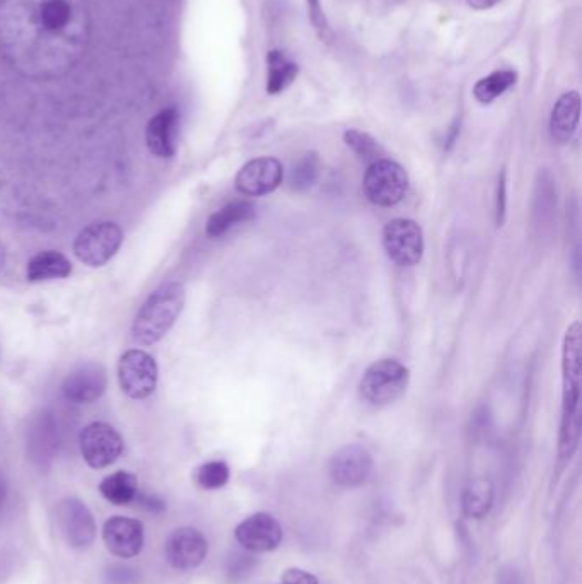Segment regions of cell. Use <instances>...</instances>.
Returning a JSON list of instances; mask_svg holds the SVG:
<instances>
[{
  "instance_id": "1",
  "label": "cell",
  "mask_w": 582,
  "mask_h": 584,
  "mask_svg": "<svg viewBox=\"0 0 582 584\" xmlns=\"http://www.w3.org/2000/svg\"><path fill=\"white\" fill-rule=\"evenodd\" d=\"M86 0H0V57L35 81L69 74L88 50Z\"/></svg>"
},
{
  "instance_id": "27",
  "label": "cell",
  "mask_w": 582,
  "mask_h": 584,
  "mask_svg": "<svg viewBox=\"0 0 582 584\" xmlns=\"http://www.w3.org/2000/svg\"><path fill=\"white\" fill-rule=\"evenodd\" d=\"M321 175V161L316 152H308L292 164L289 187L294 192H308L315 187Z\"/></svg>"
},
{
  "instance_id": "15",
  "label": "cell",
  "mask_w": 582,
  "mask_h": 584,
  "mask_svg": "<svg viewBox=\"0 0 582 584\" xmlns=\"http://www.w3.org/2000/svg\"><path fill=\"white\" fill-rule=\"evenodd\" d=\"M108 376L101 364L82 363L72 369L62 385V395L67 402L93 403L103 397Z\"/></svg>"
},
{
  "instance_id": "8",
  "label": "cell",
  "mask_w": 582,
  "mask_h": 584,
  "mask_svg": "<svg viewBox=\"0 0 582 584\" xmlns=\"http://www.w3.org/2000/svg\"><path fill=\"white\" fill-rule=\"evenodd\" d=\"M581 323L574 322L562 344V412L581 410Z\"/></svg>"
},
{
  "instance_id": "11",
  "label": "cell",
  "mask_w": 582,
  "mask_h": 584,
  "mask_svg": "<svg viewBox=\"0 0 582 584\" xmlns=\"http://www.w3.org/2000/svg\"><path fill=\"white\" fill-rule=\"evenodd\" d=\"M57 526L65 542L74 549H88L96 538L93 514L79 499H64L59 503Z\"/></svg>"
},
{
  "instance_id": "36",
  "label": "cell",
  "mask_w": 582,
  "mask_h": 584,
  "mask_svg": "<svg viewBox=\"0 0 582 584\" xmlns=\"http://www.w3.org/2000/svg\"><path fill=\"white\" fill-rule=\"evenodd\" d=\"M6 492V480H4V475L0 474V506L6 499Z\"/></svg>"
},
{
  "instance_id": "21",
  "label": "cell",
  "mask_w": 582,
  "mask_h": 584,
  "mask_svg": "<svg viewBox=\"0 0 582 584\" xmlns=\"http://www.w3.org/2000/svg\"><path fill=\"white\" fill-rule=\"evenodd\" d=\"M57 424L50 412H41L31 421L30 431H28V444L31 453L40 462H45L47 458H52L57 450Z\"/></svg>"
},
{
  "instance_id": "32",
  "label": "cell",
  "mask_w": 582,
  "mask_h": 584,
  "mask_svg": "<svg viewBox=\"0 0 582 584\" xmlns=\"http://www.w3.org/2000/svg\"><path fill=\"white\" fill-rule=\"evenodd\" d=\"M306 4H308L309 21L315 26L318 35L321 38H325L330 28H328V21H326L325 12H323L320 0H306Z\"/></svg>"
},
{
  "instance_id": "14",
  "label": "cell",
  "mask_w": 582,
  "mask_h": 584,
  "mask_svg": "<svg viewBox=\"0 0 582 584\" xmlns=\"http://www.w3.org/2000/svg\"><path fill=\"white\" fill-rule=\"evenodd\" d=\"M209 554V542L202 533L185 526L171 533L166 542V559L178 571H192L200 566Z\"/></svg>"
},
{
  "instance_id": "13",
  "label": "cell",
  "mask_w": 582,
  "mask_h": 584,
  "mask_svg": "<svg viewBox=\"0 0 582 584\" xmlns=\"http://www.w3.org/2000/svg\"><path fill=\"white\" fill-rule=\"evenodd\" d=\"M284 182V166L279 159H251L236 175V190L246 197H263L275 192Z\"/></svg>"
},
{
  "instance_id": "22",
  "label": "cell",
  "mask_w": 582,
  "mask_h": 584,
  "mask_svg": "<svg viewBox=\"0 0 582 584\" xmlns=\"http://www.w3.org/2000/svg\"><path fill=\"white\" fill-rule=\"evenodd\" d=\"M72 272V263L69 258L60 252H41L31 258L26 267V277L30 282L55 281L65 279Z\"/></svg>"
},
{
  "instance_id": "28",
  "label": "cell",
  "mask_w": 582,
  "mask_h": 584,
  "mask_svg": "<svg viewBox=\"0 0 582 584\" xmlns=\"http://www.w3.org/2000/svg\"><path fill=\"white\" fill-rule=\"evenodd\" d=\"M535 214L538 216L540 224H547L552 221L555 214V204H557V192L553 187V178L548 171H543L538 176L535 193Z\"/></svg>"
},
{
  "instance_id": "4",
  "label": "cell",
  "mask_w": 582,
  "mask_h": 584,
  "mask_svg": "<svg viewBox=\"0 0 582 584\" xmlns=\"http://www.w3.org/2000/svg\"><path fill=\"white\" fill-rule=\"evenodd\" d=\"M362 190L371 204L393 207L400 204L408 192V175L402 164L391 159H378L367 168Z\"/></svg>"
},
{
  "instance_id": "25",
  "label": "cell",
  "mask_w": 582,
  "mask_h": 584,
  "mask_svg": "<svg viewBox=\"0 0 582 584\" xmlns=\"http://www.w3.org/2000/svg\"><path fill=\"white\" fill-rule=\"evenodd\" d=\"M99 491L108 503L115 506H129L134 503L140 489L137 477L122 470V472L108 475L99 485Z\"/></svg>"
},
{
  "instance_id": "17",
  "label": "cell",
  "mask_w": 582,
  "mask_h": 584,
  "mask_svg": "<svg viewBox=\"0 0 582 584\" xmlns=\"http://www.w3.org/2000/svg\"><path fill=\"white\" fill-rule=\"evenodd\" d=\"M178 134H180V113L173 106L164 108L147 123V147L158 158H173L178 149Z\"/></svg>"
},
{
  "instance_id": "33",
  "label": "cell",
  "mask_w": 582,
  "mask_h": 584,
  "mask_svg": "<svg viewBox=\"0 0 582 584\" xmlns=\"http://www.w3.org/2000/svg\"><path fill=\"white\" fill-rule=\"evenodd\" d=\"M280 584H320L315 574L308 573L299 567H291L286 573L282 574Z\"/></svg>"
},
{
  "instance_id": "20",
  "label": "cell",
  "mask_w": 582,
  "mask_h": 584,
  "mask_svg": "<svg viewBox=\"0 0 582 584\" xmlns=\"http://www.w3.org/2000/svg\"><path fill=\"white\" fill-rule=\"evenodd\" d=\"M255 216H257V207L255 205L251 204V202H246V200H236V202L224 205L222 209L214 212L209 217L207 226H205V233L212 240H216V238L224 236L227 231H231L234 226L251 221Z\"/></svg>"
},
{
  "instance_id": "3",
  "label": "cell",
  "mask_w": 582,
  "mask_h": 584,
  "mask_svg": "<svg viewBox=\"0 0 582 584\" xmlns=\"http://www.w3.org/2000/svg\"><path fill=\"white\" fill-rule=\"evenodd\" d=\"M410 383V371L396 359H381L366 369L359 383L361 397L371 405H390L403 393Z\"/></svg>"
},
{
  "instance_id": "9",
  "label": "cell",
  "mask_w": 582,
  "mask_h": 584,
  "mask_svg": "<svg viewBox=\"0 0 582 584\" xmlns=\"http://www.w3.org/2000/svg\"><path fill=\"white\" fill-rule=\"evenodd\" d=\"M82 458L88 463L89 467L106 468L111 463L117 462L123 451V439L117 433L115 427L105 422H93L84 431L79 438Z\"/></svg>"
},
{
  "instance_id": "34",
  "label": "cell",
  "mask_w": 582,
  "mask_h": 584,
  "mask_svg": "<svg viewBox=\"0 0 582 584\" xmlns=\"http://www.w3.org/2000/svg\"><path fill=\"white\" fill-rule=\"evenodd\" d=\"M468 6L473 7V9H478V11H484V9H490L494 7L495 4H499L501 0H466Z\"/></svg>"
},
{
  "instance_id": "2",
  "label": "cell",
  "mask_w": 582,
  "mask_h": 584,
  "mask_svg": "<svg viewBox=\"0 0 582 584\" xmlns=\"http://www.w3.org/2000/svg\"><path fill=\"white\" fill-rule=\"evenodd\" d=\"M187 292L180 282H166L152 292L135 316L132 337L140 345L158 344L175 325L185 306Z\"/></svg>"
},
{
  "instance_id": "12",
  "label": "cell",
  "mask_w": 582,
  "mask_h": 584,
  "mask_svg": "<svg viewBox=\"0 0 582 584\" xmlns=\"http://www.w3.org/2000/svg\"><path fill=\"white\" fill-rule=\"evenodd\" d=\"M234 537L238 544L253 554H265L279 549L284 538L282 526L272 514L255 513L236 526Z\"/></svg>"
},
{
  "instance_id": "6",
  "label": "cell",
  "mask_w": 582,
  "mask_h": 584,
  "mask_svg": "<svg viewBox=\"0 0 582 584\" xmlns=\"http://www.w3.org/2000/svg\"><path fill=\"white\" fill-rule=\"evenodd\" d=\"M383 246L391 262L414 267L424 257V231L412 219H393L383 229Z\"/></svg>"
},
{
  "instance_id": "7",
  "label": "cell",
  "mask_w": 582,
  "mask_h": 584,
  "mask_svg": "<svg viewBox=\"0 0 582 584\" xmlns=\"http://www.w3.org/2000/svg\"><path fill=\"white\" fill-rule=\"evenodd\" d=\"M159 369L151 354L130 349L120 357L118 380L123 393L134 400H144L156 392Z\"/></svg>"
},
{
  "instance_id": "26",
  "label": "cell",
  "mask_w": 582,
  "mask_h": 584,
  "mask_svg": "<svg viewBox=\"0 0 582 584\" xmlns=\"http://www.w3.org/2000/svg\"><path fill=\"white\" fill-rule=\"evenodd\" d=\"M518 82V74L514 71H497L492 72L490 76L480 79L473 88V96L478 103L482 105H490L494 103L497 98H501L502 94L513 88L514 84Z\"/></svg>"
},
{
  "instance_id": "23",
  "label": "cell",
  "mask_w": 582,
  "mask_h": 584,
  "mask_svg": "<svg viewBox=\"0 0 582 584\" xmlns=\"http://www.w3.org/2000/svg\"><path fill=\"white\" fill-rule=\"evenodd\" d=\"M461 506L466 518L482 520L494 506V485L487 479H475L466 485Z\"/></svg>"
},
{
  "instance_id": "31",
  "label": "cell",
  "mask_w": 582,
  "mask_h": 584,
  "mask_svg": "<svg viewBox=\"0 0 582 584\" xmlns=\"http://www.w3.org/2000/svg\"><path fill=\"white\" fill-rule=\"evenodd\" d=\"M507 212V175L502 171L499 175V185H497V199H495V221L497 226H502L506 221Z\"/></svg>"
},
{
  "instance_id": "24",
  "label": "cell",
  "mask_w": 582,
  "mask_h": 584,
  "mask_svg": "<svg viewBox=\"0 0 582 584\" xmlns=\"http://www.w3.org/2000/svg\"><path fill=\"white\" fill-rule=\"evenodd\" d=\"M299 74V65L292 62L286 53L272 50L267 55V93L279 94L286 91Z\"/></svg>"
},
{
  "instance_id": "16",
  "label": "cell",
  "mask_w": 582,
  "mask_h": 584,
  "mask_svg": "<svg viewBox=\"0 0 582 584\" xmlns=\"http://www.w3.org/2000/svg\"><path fill=\"white\" fill-rule=\"evenodd\" d=\"M103 540L111 554L130 559L144 547V526L132 518L113 516L103 526Z\"/></svg>"
},
{
  "instance_id": "5",
  "label": "cell",
  "mask_w": 582,
  "mask_h": 584,
  "mask_svg": "<svg viewBox=\"0 0 582 584\" xmlns=\"http://www.w3.org/2000/svg\"><path fill=\"white\" fill-rule=\"evenodd\" d=\"M123 243V231L117 222H91L77 234L74 253L88 267H103L117 255Z\"/></svg>"
},
{
  "instance_id": "18",
  "label": "cell",
  "mask_w": 582,
  "mask_h": 584,
  "mask_svg": "<svg viewBox=\"0 0 582 584\" xmlns=\"http://www.w3.org/2000/svg\"><path fill=\"white\" fill-rule=\"evenodd\" d=\"M581 115V96L577 91L562 94L550 115V135L557 144H567L576 134Z\"/></svg>"
},
{
  "instance_id": "29",
  "label": "cell",
  "mask_w": 582,
  "mask_h": 584,
  "mask_svg": "<svg viewBox=\"0 0 582 584\" xmlns=\"http://www.w3.org/2000/svg\"><path fill=\"white\" fill-rule=\"evenodd\" d=\"M231 479V470L227 467L226 462L221 460H214V462H207L202 467L197 468L195 472V480L197 484L205 489V491H217L222 489L224 485Z\"/></svg>"
},
{
  "instance_id": "10",
  "label": "cell",
  "mask_w": 582,
  "mask_h": 584,
  "mask_svg": "<svg viewBox=\"0 0 582 584\" xmlns=\"http://www.w3.org/2000/svg\"><path fill=\"white\" fill-rule=\"evenodd\" d=\"M373 468V456L364 446L347 444L332 456L328 463V474L340 487L354 489L366 484L373 474Z\"/></svg>"
},
{
  "instance_id": "30",
  "label": "cell",
  "mask_w": 582,
  "mask_h": 584,
  "mask_svg": "<svg viewBox=\"0 0 582 584\" xmlns=\"http://www.w3.org/2000/svg\"><path fill=\"white\" fill-rule=\"evenodd\" d=\"M344 141L352 151L356 152L357 156H361L366 161L374 163V161L381 159L379 156H381L383 149L379 146L378 141L366 132L356 129L347 130L344 134Z\"/></svg>"
},
{
  "instance_id": "35",
  "label": "cell",
  "mask_w": 582,
  "mask_h": 584,
  "mask_svg": "<svg viewBox=\"0 0 582 584\" xmlns=\"http://www.w3.org/2000/svg\"><path fill=\"white\" fill-rule=\"evenodd\" d=\"M460 125V122L454 123L453 129L449 132V137L446 139V144H444V149H446V151H449V149L453 147L454 142H456V137L460 134Z\"/></svg>"
},
{
  "instance_id": "19",
  "label": "cell",
  "mask_w": 582,
  "mask_h": 584,
  "mask_svg": "<svg viewBox=\"0 0 582 584\" xmlns=\"http://www.w3.org/2000/svg\"><path fill=\"white\" fill-rule=\"evenodd\" d=\"M579 439H581V410L562 412L559 455H557V463H555V470H553V485L559 482L560 475L564 474L565 468L576 455L577 448H579Z\"/></svg>"
}]
</instances>
